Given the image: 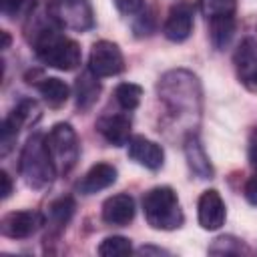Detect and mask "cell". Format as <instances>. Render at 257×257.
Here are the masks:
<instances>
[{
	"mask_svg": "<svg viewBox=\"0 0 257 257\" xmlns=\"http://www.w3.org/2000/svg\"><path fill=\"white\" fill-rule=\"evenodd\" d=\"M88 70L98 78L114 76V74L122 72L124 56H122L120 48L110 40L94 42L90 48V56H88Z\"/></svg>",
	"mask_w": 257,
	"mask_h": 257,
	"instance_id": "7",
	"label": "cell"
},
{
	"mask_svg": "<svg viewBox=\"0 0 257 257\" xmlns=\"http://www.w3.org/2000/svg\"><path fill=\"white\" fill-rule=\"evenodd\" d=\"M112 2L122 14H137L145 6V0H112Z\"/></svg>",
	"mask_w": 257,
	"mask_h": 257,
	"instance_id": "26",
	"label": "cell"
},
{
	"mask_svg": "<svg viewBox=\"0 0 257 257\" xmlns=\"http://www.w3.org/2000/svg\"><path fill=\"white\" fill-rule=\"evenodd\" d=\"M131 118L124 114H104L96 120V131L104 137L106 143L114 147H122L131 137Z\"/></svg>",
	"mask_w": 257,
	"mask_h": 257,
	"instance_id": "14",
	"label": "cell"
},
{
	"mask_svg": "<svg viewBox=\"0 0 257 257\" xmlns=\"http://www.w3.org/2000/svg\"><path fill=\"white\" fill-rule=\"evenodd\" d=\"M209 32H211V42L215 48H225L233 34H235V16H221V18H213L209 20Z\"/></svg>",
	"mask_w": 257,
	"mask_h": 257,
	"instance_id": "20",
	"label": "cell"
},
{
	"mask_svg": "<svg viewBox=\"0 0 257 257\" xmlns=\"http://www.w3.org/2000/svg\"><path fill=\"white\" fill-rule=\"evenodd\" d=\"M243 193H245V199H247L251 205H255V207H257V175H255V177H251V179L245 183Z\"/></svg>",
	"mask_w": 257,
	"mask_h": 257,
	"instance_id": "27",
	"label": "cell"
},
{
	"mask_svg": "<svg viewBox=\"0 0 257 257\" xmlns=\"http://www.w3.org/2000/svg\"><path fill=\"white\" fill-rule=\"evenodd\" d=\"M201 12L207 20L221 18V16H235L237 0H199Z\"/></svg>",
	"mask_w": 257,
	"mask_h": 257,
	"instance_id": "22",
	"label": "cell"
},
{
	"mask_svg": "<svg viewBox=\"0 0 257 257\" xmlns=\"http://www.w3.org/2000/svg\"><path fill=\"white\" fill-rule=\"evenodd\" d=\"M161 100L175 114H197L201 110V88L195 74L187 70H171L159 82Z\"/></svg>",
	"mask_w": 257,
	"mask_h": 257,
	"instance_id": "1",
	"label": "cell"
},
{
	"mask_svg": "<svg viewBox=\"0 0 257 257\" xmlns=\"http://www.w3.org/2000/svg\"><path fill=\"white\" fill-rule=\"evenodd\" d=\"M0 8L4 16L14 18L26 8V0H0Z\"/></svg>",
	"mask_w": 257,
	"mask_h": 257,
	"instance_id": "25",
	"label": "cell"
},
{
	"mask_svg": "<svg viewBox=\"0 0 257 257\" xmlns=\"http://www.w3.org/2000/svg\"><path fill=\"white\" fill-rule=\"evenodd\" d=\"M135 219V199L126 193L108 197L102 203V221L108 225L124 227Z\"/></svg>",
	"mask_w": 257,
	"mask_h": 257,
	"instance_id": "13",
	"label": "cell"
},
{
	"mask_svg": "<svg viewBox=\"0 0 257 257\" xmlns=\"http://www.w3.org/2000/svg\"><path fill=\"white\" fill-rule=\"evenodd\" d=\"M50 12H52V18L62 28H68V30L84 32L94 24V14L88 0H54L50 6Z\"/></svg>",
	"mask_w": 257,
	"mask_h": 257,
	"instance_id": "6",
	"label": "cell"
},
{
	"mask_svg": "<svg viewBox=\"0 0 257 257\" xmlns=\"http://www.w3.org/2000/svg\"><path fill=\"white\" fill-rule=\"evenodd\" d=\"M143 209L147 223L153 229L173 231L183 225V211L177 199V193L171 187H155L145 193Z\"/></svg>",
	"mask_w": 257,
	"mask_h": 257,
	"instance_id": "4",
	"label": "cell"
},
{
	"mask_svg": "<svg viewBox=\"0 0 257 257\" xmlns=\"http://www.w3.org/2000/svg\"><path fill=\"white\" fill-rule=\"evenodd\" d=\"M38 92L42 94L44 102L50 106V108H60L66 100H68V94H70V88L64 80L56 78V76H48V78H42L38 84H36Z\"/></svg>",
	"mask_w": 257,
	"mask_h": 257,
	"instance_id": "17",
	"label": "cell"
},
{
	"mask_svg": "<svg viewBox=\"0 0 257 257\" xmlns=\"http://www.w3.org/2000/svg\"><path fill=\"white\" fill-rule=\"evenodd\" d=\"M128 157L135 163H139L151 171L161 169L163 161H165V153H163L161 145H157L155 141H149L147 137H141V135H137L128 141Z\"/></svg>",
	"mask_w": 257,
	"mask_h": 257,
	"instance_id": "12",
	"label": "cell"
},
{
	"mask_svg": "<svg viewBox=\"0 0 257 257\" xmlns=\"http://www.w3.org/2000/svg\"><path fill=\"white\" fill-rule=\"evenodd\" d=\"M20 175L26 181L28 187L32 189H44L48 187L56 173V167L50 159L48 147H46V137L40 133H34L26 145L22 147L20 153Z\"/></svg>",
	"mask_w": 257,
	"mask_h": 257,
	"instance_id": "2",
	"label": "cell"
},
{
	"mask_svg": "<svg viewBox=\"0 0 257 257\" xmlns=\"http://www.w3.org/2000/svg\"><path fill=\"white\" fill-rule=\"evenodd\" d=\"M34 52L46 66L58 70H74L82 58L80 46L56 28H42L36 34Z\"/></svg>",
	"mask_w": 257,
	"mask_h": 257,
	"instance_id": "3",
	"label": "cell"
},
{
	"mask_svg": "<svg viewBox=\"0 0 257 257\" xmlns=\"http://www.w3.org/2000/svg\"><path fill=\"white\" fill-rule=\"evenodd\" d=\"M185 155H187V163L189 169L199 177V179H211L213 177V167L209 161V155L205 153L201 141L197 135H189L185 139Z\"/></svg>",
	"mask_w": 257,
	"mask_h": 257,
	"instance_id": "16",
	"label": "cell"
},
{
	"mask_svg": "<svg viewBox=\"0 0 257 257\" xmlns=\"http://www.w3.org/2000/svg\"><path fill=\"white\" fill-rule=\"evenodd\" d=\"M131 253H133L131 241L120 235L106 237L98 245V255H102V257H122V255H131Z\"/></svg>",
	"mask_w": 257,
	"mask_h": 257,
	"instance_id": "23",
	"label": "cell"
},
{
	"mask_svg": "<svg viewBox=\"0 0 257 257\" xmlns=\"http://www.w3.org/2000/svg\"><path fill=\"white\" fill-rule=\"evenodd\" d=\"M46 147L58 175H66L74 169L80 157V145L74 128L68 122H58L46 135Z\"/></svg>",
	"mask_w": 257,
	"mask_h": 257,
	"instance_id": "5",
	"label": "cell"
},
{
	"mask_svg": "<svg viewBox=\"0 0 257 257\" xmlns=\"http://www.w3.org/2000/svg\"><path fill=\"white\" fill-rule=\"evenodd\" d=\"M249 159L253 163V167H257V128L251 137V145H249Z\"/></svg>",
	"mask_w": 257,
	"mask_h": 257,
	"instance_id": "29",
	"label": "cell"
},
{
	"mask_svg": "<svg viewBox=\"0 0 257 257\" xmlns=\"http://www.w3.org/2000/svg\"><path fill=\"white\" fill-rule=\"evenodd\" d=\"M193 20H195V4L191 0H179L171 6L163 32L171 42H183L193 32Z\"/></svg>",
	"mask_w": 257,
	"mask_h": 257,
	"instance_id": "8",
	"label": "cell"
},
{
	"mask_svg": "<svg viewBox=\"0 0 257 257\" xmlns=\"http://www.w3.org/2000/svg\"><path fill=\"white\" fill-rule=\"evenodd\" d=\"M141 96H143V88L135 82H120L114 88V98L124 110H135L141 102Z\"/></svg>",
	"mask_w": 257,
	"mask_h": 257,
	"instance_id": "21",
	"label": "cell"
},
{
	"mask_svg": "<svg viewBox=\"0 0 257 257\" xmlns=\"http://www.w3.org/2000/svg\"><path fill=\"white\" fill-rule=\"evenodd\" d=\"M233 64L239 82L249 90L257 92V40L243 38L233 54Z\"/></svg>",
	"mask_w": 257,
	"mask_h": 257,
	"instance_id": "9",
	"label": "cell"
},
{
	"mask_svg": "<svg viewBox=\"0 0 257 257\" xmlns=\"http://www.w3.org/2000/svg\"><path fill=\"white\" fill-rule=\"evenodd\" d=\"M0 181H2V199H8L10 193H12V181H10V175L6 171H0Z\"/></svg>",
	"mask_w": 257,
	"mask_h": 257,
	"instance_id": "28",
	"label": "cell"
},
{
	"mask_svg": "<svg viewBox=\"0 0 257 257\" xmlns=\"http://www.w3.org/2000/svg\"><path fill=\"white\" fill-rule=\"evenodd\" d=\"M98 76H94L90 70L82 72L78 78H76V106L80 110H88L96 100H98V94H100V84L96 80Z\"/></svg>",
	"mask_w": 257,
	"mask_h": 257,
	"instance_id": "18",
	"label": "cell"
},
{
	"mask_svg": "<svg viewBox=\"0 0 257 257\" xmlns=\"http://www.w3.org/2000/svg\"><path fill=\"white\" fill-rule=\"evenodd\" d=\"M197 215H199V225L207 231H215L225 223V203L215 189L203 191L197 203Z\"/></svg>",
	"mask_w": 257,
	"mask_h": 257,
	"instance_id": "11",
	"label": "cell"
},
{
	"mask_svg": "<svg viewBox=\"0 0 257 257\" xmlns=\"http://www.w3.org/2000/svg\"><path fill=\"white\" fill-rule=\"evenodd\" d=\"M74 209H76V203L72 197H60V199L52 201L48 207V215H46L48 225L56 231H62L66 227V223L72 219Z\"/></svg>",
	"mask_w": 257,
	"mask_h": 257,
	"instance_id": "19",
	"label": "cell"
},
{
	"mask_svg": "<svg viewBox=\"0 0 257 257\" xmlns=\"http://www.w3.org/2000/svg\"><path fill=\"white\" fill-rule=\"evenodd\" d=\"M2 38H4L2 48H8V44H10V36H8V32H2Z\"/></svg>",
	"mask_w": 257,
	"mask_h": 257,
	"instance_id": "30",
	"label": "cell"
},
{
	"mask_svg": "<svg viewBox=\"0 0 257 257\" xmlns=\"http://www.w3.org/2000/svg\"><path fill=\"white\" fill-rule=\"evenodd\" d=\"M42 223L44 219L38 211H12L2 217L0 231L10 239H28L40 229Z\"/></svg>",
	"mask_w": 257,
	"mask_h": 257,
	"instance_id": "10",
	"label": "cell"
},
{
	"mask_svg": "<svg viewBox=\"0 0 257 257\" xmlns=\"http://www.w3.org/2000/svg\"><path fill=\"white\" fill-rule=\"evenodd\" d=\"M114 181H116V169L108 163H96L86 171V175L78 183V191L82 195H94L102 189H108Z\"/></svg>",
	"mask_w": 257,
	"mask_h": 257,
	"instance_id": "15",
	"label": "cell"
},
{
	"mask_svg": "<svg viewBox=\"0 0 257 257\" xmlns=\"http://www.w3.org/2000/svg\"><path fill=\"white\" fill-rule=\"evenodd\" d=\"M241 251H247L239 239L235 237H219L215 239V243L209 247V253L213 255H237Z\"/></svg>",
	"mask_w": 257,
	"mask_h": 257,
	"instance_id": "24",
	"label": "cell"
}]
</instances>
